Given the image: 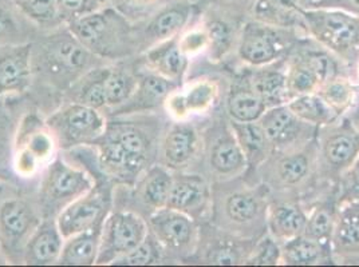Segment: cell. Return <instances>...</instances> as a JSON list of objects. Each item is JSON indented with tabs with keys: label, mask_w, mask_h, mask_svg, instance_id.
Here are the masks:
<instances>
[{
	"label": "cell",
	"mask_w": 359,
	"mask_h": 267,
	"mask_svg": "<svg viewBox=\"0 0 359 267\" xmlns=\"http://www.w3.org/2000/svg\"><path fill=\"white\" fill-rule=\"evenodd\" d=\"M100 166L106 174L133 180L149 164L153 140L140 124L132 122H107L105 133L94 143Z\"/></svg>",
	"instance_id": "cell-1"
},
{
	"label": "cell",
	"mask_w": 359,
	"mask_h": 267,
	"mask_svg": "<svg viewBox=\"0 0 359 267\" xmlns=\"http://www.w3.org/2000/svg\"><path fill=\"white\" fill-rule=\"evenodd\" d=\"M67 30L100 59H118L135 48L133 27L126 16L114 8L95 10L67 23Z\"/></svg>",
	"instance_id": "cell-2"
},
{
	"label": "cell",
	"mask_w": 359,
	"mask_h": 267,
	"mask_svg": "<svg viewBox=\"0 0 359 267\" xmlns=\"http://www.w3.org/2000/svg\"><path fill=\"white\" fill-rule=\"evenodd\" d=\"M303 24L322 45L341 58H359V16L338 8H302Z\"/></svg>",
	"instance_id": "cell-3"
},
{
	"label": "cell",
	"mask_w": 359,
	"mask_h": 267,
	"mask_svg": "<svg viewBox=\"0 0 359 267\" xmlns=\"http://www.w3.org/2000/svg\"><path fill=\"white\" fill-rule=\"evenodd\" d=\"M93 187L94 182L86 171L60 158L54 159L47 166L39 186V210L43 218L58 215L67 205Z\"/></svg>",
	"instance_id": "cell-4"
},
{
	"label": "cell",
	"mask_w": 359,
	"mask_h": 267,
	"mask_svg": "<svg viewBox=\"0 0 359 267\" xmlns=\"http://www.w3.org/2000/svg\"><path fill=\"white\" fill-rule=\"evenodd\" d=\"M46 122L62 150L93 145L105 133L107 126V120L101 111L76 102L62 107Z\"/></svg>",
	"instance_id": "cell-5"
},
{
	"label": "cell",
	"mask_w": 359,
	"mask_h": 267,
	"mask_svg": "<svg viewBox=\"0 0 359 267\" xmlns=\"http://www.w3.org/2000/svg\"><path fill=\"white\" fill-rule=\"evenodd\" d=\"M97 58L81 45L67 30L66 34L51 36L41 50V70L53 82H74L76 76H83Z\"/></svg>",
	"instance_id": "cell-6"
},
{
	"label": "cell",
	"mask_w": 359,
	"mask_h": 267,
	"mask_svg": "<svg viewBox=\"0 0 359 267\" xmlns=\"http://www.w3.org/2000/svg\"><path fill=\"white\" fill-rule=\"evenodd\" d=\"M148 234L149 226L141 215L133 211L111 212L102 223L95 265H113L135 249Z\"/></svg>",
	"instance_id": "cell-7"
},
{
	"label": "cell",
	"mask_w": 359,
	"mask_h": 267,
	"mask_svg": "<svg viewBox=\"0 0 359 267\" xmlns=\"http://www.w3.org/2000/svg\"><path fill=\"white\" fill-rule=\"evenodd\" d=\"M41 210L25 198H10L0 203V243L6 250L22 252L32 233L43 221Z\"/></svg>",
	"instance_id": "cell-8"
},
{
	"label": "cell",
	"mask_w": 359,
	"mask_h": 267,
	"mask_svg": "<svg viewBox=\"0 0 359 267\" xmlns=\"http://www.w3.org/2000/svg\"><path fill=\"white\" fill-rule=\"evenodd\" d=\"M285 38H288V32L283 30L282 26H273L259 20L251 22L244 27L240 39V59L255 67L267 66L285 52Z\"/></svg>",
	"instance_id": "cell-9"
},
{
	"label": "cell",
	"mask_w": 359,
	"mask_h": 267,
	"mask_svg": "<svg viewBox=\"0 0 359 267\" xmlns=\"http://www.w3.org/2000/svg\"><path fill=\"white\" fill-rule=\"evenodd\" d=\"M149 231L166 252L189 254L197 243L195 219L181 211L164 208L156 210L148 219Z\"/></svg>",
	"instance_id": "cell-10"
},
{
	"label": "cell",
	"mask_w": 359,
	"mask_h": 267,
	"mask_svg": "<svg viewBox=\"0 0 359 267\" xmlns=\"http://www.w3.org/2000/svg\"><path fill=\"white\" fill-rule=\"evenodd\" d=\"M259 123L267 135L272 150L294 149L295 143L310 140V134L315 133L316 127L298 118L287 104L269 107Z\"/></svg>",
	"instance_id": "cell-11"
},
{
	"label": "cell",
	"mask_w": 359,
	"mask_h": 267,
	"mask_svg": "<svg viewBox=\"0 0 359 267\" xmlns=\"http://www.w3.org/2000/svg\"><path fill=\"white\" fill-rule=\"evenodd\" d=\"M105 196L93 187L57 215V226L65 239L94 229L105 221Z\"/></svg>",
	"instance_id": "cell-12"
},
{
	"label": "cell",
	"mask_w": 359,
	"mask_h": 267,
	"mask_svg": "<svg viewBox=\"0 0 359 267\" xmlns=\"http://www.w3.org/2000/svg\"><path fill=\"white\" fill-rule=\"evenodd\" d=\"M32 73V45H6L0 51V96L25 92L30 87Z\"/></svg>",
	"instance_id": "cell-13"
},
{
	"label": "cell",
	"mask_w": 359,
	"mask_h": 267,
	"mask_svg": "<svg viewBox=\"0 0 359 267\" xmlns=\"http://www.w3.org/2000/svg\"><path fill=\"white\" fill-rule=\"evenodd\" d=\"M200 149V136L189 123H175L161 142V161L169 170L181 171L195 161Z\"/></svg>",
	"instance_id": "cell-14"
},
{
	"label": "cell",
	"mask_w": 359,
	"mask_h": 267,
	"mask_svg": "<svg viewBox=\"0 0 359 267\" xmlns=\"http://www.w3.org/2000/svg\"><path fill=\"white\" fill-rule=\"evenodd\" d=\"M194 14V4L188 0L170 3L151 16L142 32V43L153 47L179 36Z\"/></svg>",
	"instance_id": "cell-15"
},
{
	"label": "cell",
	"mask_w": 359,
	"mask_h": 267,
	"mask_svg": "<svg viewBox=\"0 0 359 267\" xmlns=\"http://www.w3.org/2000/svg\"><path fill=\"white\" fill-rule=\"evenodd\" d=\"M57 147L55 136L46 120H42L35 113L27 114L20 120L14 150L27 151L42 166L51 161Z\"/></svg>",
	"instance_id": "cell-16"
},
{
	"label": "cell",
	"mask_w": 359,
	"mask_h": 267,
	"mask_svg": "<svg viewBox=\"0 0 359 267\" xmlns=\"http://www.w3.org/2000/svg\"><path fill=\"white\" fill-rule=\"evenodd\" d=\"M359 154V134L348 127H334L323 135L319 155L331 173L346 171Z\"/></svg>",
	"instance_id": "cell-17"
},
{
	"label": "cell",
	"mask_w": 359,
	"mask_h": 267,
	"mask_svg": "<svg viewBox=\"0 0 359 267\" xmlns=\"http://www.w3.org/2000/svg\"><path fill=\"white\" fill-rule=\"evenodd\" d=\"M208 199L210 187L204 179L198 175L177 174L173 175L166 208L181 211L195 219L207 206Z\"/></svg>",
	"instance_id": "cell-18"
},
{
	"label": "cell",
	"mask_w": 359,
	"mask_h": 267,
	"mask_svg": "<svg viewBox=\"0 0 359 267\" xmlns=\"http://www.w3.org/2000/svg\"><path fill=\"white\" fill-rule=\"evenodd\" d=\"M65 243L57 221L43 218V221L32 233L23 250V262L27 265H53L60 261Z\"/></svg>",
	"instance_id": "cell-19"
},
{
	"label": "cell",
	"mask_w": 359,
	"mask_h": 267,
	"mask_svg": "<svg viewBox=\"0 0 359 267\" xmlns=\"http://www.w3.org/2000/svg\"><path fill=\"white\" fill-rule=\"evenodd\" d=\"M177 83L161 75L150 71L138 78V85L129 102L116 110L117 115H129L133 113H145L164 104L166 98L177 89Z\"/></svg>",
	"instance_id": "cell-20"
},
{
	"label": "cell",
	"mask_w": 359,
	"mask_h": 267,
	"mask_svg": "<svg viewBox=\"0 0 359 267\" xmlns=\"http://www.w3.org/2000/svg\"><path fill=\"white\" fill-rule=\"evenodd\" d=\"M267 208L263 195L252 189H238L225 194L223 215L235 229H248L257 222Z\"/></svg>",
	"instance_id": "cell-21"
},
{
	"label": "cell",
	"mask_w": 359,
	"mask_h": 267,
	"mask_svg": "<svg viewBox=\"0 0 359 267\" xmlns=\"http://www.w3.org/2000/svg\"><path fill=\"white\" fill-rule=\"evenodd\" d=\"M208 159L210 170L217 177H236L244 171L247 167V159L231 126L212 140Z\"/></svg>",
	"instance_id": "cell-22"
},
{
	"label": "cell",
	"mask_w": 359,
	"mask_h": 267,
	"mask_svg": "<svg viewBox=\"0 0 359 267\" xmlns=\"http://www.w3.org/2000/svg\"><path fill=\"white\" fill-rule=\"evenodd\" d=\"M150 71L180 85L188 66V57L181 51L179 36L150 47L145 55Z\"/></svg>",
	"instance_id": "cell-23"
},
{
	"label": "cell",
	"mask_w": 359,
	"mask_h": 267,
	"mask_svg": "<svg viewBox=\"0 0 359 267\" xmlns=\"http://www.w3.org/2000/svg\"><path fill=\"white\" fill-rule=\"evenodd\" d=\"M217 94L215 83L203 80L194 83L191 87L176 92V89L166 98V111L176 119H185L191 114L203 113L210 108Z\"/></svg>",
	"instance_id": "cell-24"
},
{
	"label": "cell",
	"mask_w": 359,
	"mask_h": 267,
	"mask_svg": "<svg viewBox=\"0 0 359 267\" xmlns=\"http://www.w3.org/2000/svg\"><path fill=\"white\" fill-rule=\"evenodd\" d=\"M307 214L299 203L278 202L271 205L267 212V226L276 240H287L304 233Z\"/></svg>",
	"instance_id": "cell-25"
},
{
	"label": "cell",
	"mask_w": 359,
	"mask_h": 267,
	"mask_svg": "<svg viewBox=\"0 0 359 267\" xmlns=\"http://www.w3.org/2000/svg\"><path fill=\"white\" fill-rule=\"evenodd\" d=\"M307 142L299 149H291L283 155H280L273 164L272 175L276 183L291 187L300 185L304 179L309 177L313 167V155L314 151Z\"/></svg>",
	"instance_id": "cell-26"
},
{
	"label": "cell",
	"mask_w": 359,
	"mask_h": 267,
	"mask_svg": "<svg viewBox=\"0 0 359 267\" xmlns=\"http://www.w3.org/2000/svg\"><path fill=\"white\" fill-rule=\"evenodd\" d=\"M101 229H102V223L95 226L91 230L65 239L60 261H58L60 265H66V266L95 265L98 252H100Z\"/></svg>",
	"instance_id": "cell-27"
},
{
	"label": "cell",
	"mask_w": 359,
	"mask_h": 267,
	"mask_svg": "<svg viewBox=\"0 0 359 267\" xmlns=\"http://www.w3.org/2000/svg\"><path fill=\"white\" fill-rule=\"evenodd\" d=\"M229 126L245 155L248 167L251 168L257 167L259 164L267 159L269 152L272 151V147L259 120L257 122L231 120Z\"/></svg>",
	"instance_id": "cell-28"
},
{
	"label": "cell",
	"mask_w": 359,
	"mask_h": 267,
	"mask_svg": "<svg viewBox=\"0 0 359 267\" xmlns=\"http://www.w3.org/2000/svg\"><path fill=\"white\" fill-rule=\"evenodd\" d=\"M173 183V174L165 166H153L145 171L138 183L137 193L145 206L153 211L166 208Z\"/></svg>",
	"instance_id": "cell-29"
},
{
	"label": "cell",
	"mask_w": 359,
	"mask_h": 267,
	"mask_svg": "<svg viewBox=\"0 0 359 267\" xmlns=\"http://www.w3.org/2000/svg\"><path fill=\"white\" fill-rule=\"evenodd\" d=\"M266 110L267 106L248 82L233 87L226 98V113L235 122H257Z\"/></svg>",
	"instance_id": "cell-30"
},
{
	"label": "cell",
	"mask_w": 359,
	"mask_h": 267,
	"mask_svg": "<svg viewBox=\"0 0 359 267\" xmlns=\"http://www.w3.org/2000/svg\"><path fill=\"white\" fill-rule=\"evenodd\" d=\"M250 86L269 107L285 104L292 96L287 87V76L278 70L264 68L248 79Z\"/></svg>",
	"instance_id": "cell-31"
},
{
	"label": "cell",
	"mask_w": 359,
	"mask_h": 267,
	"mask_svg": "<svg viewBox=\"0 0 359 267\" xmlns=\"http://www.w3.org/2000/svg\"><path fill=\"white\" fill-rule=\"evenodd\" d=\"M280 249L282 261L285 265L295 266H309L320 264V261H323L326 255L325 245L304 234L287 239L280 246Z\"/></svg>",
	"instance_id": "cell-32"
},
{
	"label": "cell",
	"mask_w": 359,
	"mask_h": 267,
	"mask_svg": "<svg viewBox=\"0 0 359 267\" xmlns=\"http://www.w3.org/2000/svg\"><path fill=\"white\" fill-rule=\"evenodd\" d=\"M285 104L298 118L314 126L331 124L338 117V114L316 92L297 95Z\"/></svg>",
	"instance_id": "cell-33"
},
{
	"label": "cell",
	"mask_w": 359,
	"mask_h": 267,
	"mask_svg": "<svg viewBox=\"0 0 359 267\" xmlns=\"http://www.w3.org/2000/svg\"><path fill=\"white\" fill-rule=\"evenodd\" d=\"M107 67L93 68L76 80L73 87L74 102L89 106L98 111L107 107L106 103L105 78Z\"/></svg>",
	"instance_id": "cell-34"
},
{
	"label": "cell",
	"mask_w": 359,
	"mask_h": 267,
	"mask_svg": "<svg viewBox=\"0 0 359 267\" xmlns=\"http://www.w3.org/2000/svg\"><path fill=\"white\" fill-rule=\"evenodd\" d=\"M138 85L129 70L122 67H107L105 78L106 103L110 108H120L133 96Z\"/></svg>",
	"instance_id": "cell-35"
},
{
	"label": "cell",
	"mask_w": 359,
	"mask_h": 267,
	"mask_svg": "<svg viewBox=\"0 0 359 267\" xmlns=\"http://www.w3.org/2000/svg\"><path fill=\"white\" fill-rule=\"evenodd\" d=\"M331 242L337 252H359V211L351 208V205L344 210L342 214L339 212Z\"/></svg>",
	"instance_id": "cell-36"
},
{
	"label": "cell",
	"mask_w": 359,
	"mask_h": 267,
	"mask_svg": "<svg viewBox=\"0 0 359 267\" xmlns=\"http://www.w3.org/2000/svg\"><path fill=\"white\" fill-rule=\"evenodd\" d=\"M287 87L291 96L314 94L322 86L320 76L315 73L314 68L298 55L290 64L287 73Z\"/></svg>",
	"instance_id": "cell-37"
},
{
	"label": "cell",
	"mask_w": 359,
	"mask_h": 267,
	"mask_svg": "<svg viewBox=\"0 0 359 267\" xmlns=\"http://www.w3.org/2000/svg\"><path fill=\"white\" fill-rule=\"evenodd\" d=\"M337 218L338 217L335 215L334 208L331 205L330 206L327 205L318 206L307 217V223H306V229H304L303 234L327 246L331 242L332 234H334Z\"/></svg>",
	"instance_id": "cell-38"
},
{
	"label": "cell",
	"mask_w": 359,
	"mask_h": 267,
	"mask_svg": "<svg viewBox=\"0 0 359 267\" xmlns=\"http://www.w3.org/2000/svg\"><path fill=\"white\" fill-rule=\"evenodd\" d=\"M164 249L160 242L149 231L147 238L126 255L121 257L113 265L121 266H148L161 261Z\"/></svg>",
	"instance_id": "cell-39"
},
{
	"label": "cell",
	"mask_w": 359,
	"mask_h": 267,
	"mask_svg": "<svg viewBox=\"0 0 359 267\" xmlns=\"http://www.w3.org/2000/svg\"><path fill=\"white\" fill-rule=\"evenodd\" d=\"M316 94L329 104L330 107L339 115L344 111L354 98V89L351 85L341 78H331L327 82H325Z\"/></svg>",
	"instance_id": "cell-40"
},
{
	"label": "cell",
	"mask_w": 359,
	"mask_h": 267,
	"mask_svg": "<svg viewBox=\"0 0 359 267\" xmlns=\"http://www.w3.org/2000/svg\"><path fill=\"white\" fill-rule=\"evenodd\" d=\"M20 14L39 26H50L60 20L57 0H13Z\"/></svg>",
	"instance_id": "cell-41"
},
{
	"label": "cell",
	"mask_w": 359,
	"mask_h": 267,
	"mask_svg": "<svg viewBox=\"0 0 359 267\" xmlns=\"http://www.w3.org/2000/svg\"><path fill=\"white\" fill-rule=\"evenodd\" d=\"M205 259L210 265H224V266L245 264V261H247V258L243 257L239 243L236 240L217 242L215 246H212V249L207 252Z\"/></svg>",
	"instance_id": "cell-42"
},
{
	"label": "cell",
	"mask_w": 359,
	"mask_h": 267,
	"mask_svg": "<svg viewBox=\"0 0 359 267\" xmlns=\"http://www.w3.org/2000/svg\"><path fill=\"white\" fill-rule=\"evenodd\" d=\"M282 261V249L279 242L269 236L264 237L257 245H255L250 257L247 258V265H278Z\"/></svg>",
	"instance_id": "cell-43"
},
{
	"label": "cell",
	"mask_w": 359,
	"mask_h": 267,
	"mask_svg": "<svg viewBox=\"0 0 359 267\" xmlns=\"http://www.w3.org/2000/svg\"><path fill=\"white\" fill-rule=\"evenodd\" d=\"M205 31L208 35V47L215 57L220 58L231 45L232 35L229 26L220 19H212L205 24Z\"/></svg>",
	"instance_id": "cell-44"
},
{
	"label": "cell",
	"mask_w": 359,
	"mask_h": 267,
	"mask_svg": "<svg viewBox=\"0 0 359 267\" xmlns=\"http://www.w3.org/2000/svg\"><path fill=\"white\" fill-rule=\"evenodd\" d=\"M97 0H57L60 20L67 23L100 8Z\"/></svg>",
	"instance_id": "cell-45"
},
{
	"label": "cell",
	"mask_w": 359,
	"mask_h": 267,
	"mask_svg": "<svg viewBox=\"0 0 359 267\" xmlns=\"http://www.w3.org/2000/svg\"><path fill=\"white\" fill-rule=\"evenodd\" d=\"M359 201V154L351 166L346 170L341 185L339 203H351Z\"/></svg>",
	"instance_id": "cell-46"
},
{
	"label": "cell",
	"mask_w": 359,
	"mask_h": 267,
	"mask_svg": "<svg viewBox=\"0 0 359 267\" xmlns=\"http://www.w3.org/2000/svg\"><path fill=\"white\" fill-rule=\"evenodd\" d=\"M19 34L15 16L0 3V45H19Z\"/></svg>",
	"instance_id": "cell-47"
},
{
	"label": "cell",
	"mask_w": 359,
	"mask_h": 267,
	"mask_svg": "<svg viewBox=\"0 0 359 267\" xmlns=\"http://www.w3.org/2000/svg\"><path fill=\"white\" fill-rule=\"evenodd\" d=\"M179 45L181 51L189 57L200 52L201 50L208 47V35L207 31L204 30H191L187 34L179 36Z\"/></svg>",
	"instance_id": "cell-48"
},
{
	"label": "cell",
	"mask_w": 359,
	"mask_h": 267,
	"mask_svg": "<svg viewBox=\"0 0 359 267\" xmlns=\"http://www.w3.org/2000/svg\"><path fill=\"white\" fill-rule=\"evenodd\" d=\"M334 8L344 10L346 13L359 16V0H337Z\"/></svg>",
	"instance_id": "cell-49"
},
{
	"label": "cell",
	"mask_w": 359,
	"mask_h": 267,
	"mask_svg": "<svg viewBox=\"0 0 359 267\" xmlns=\"http://www.w3.org/2000/svg\"><path fill=\"white\" fill-rule=\"evenodd\" d=\"M160 0H120L121 4L126 6L130 10H144L150 6H154Z\"/></svg>",
	"instance_id": "cell-50"
},
{
	"label": "cell",
	"mask_w": 359,
	"mask_h": 267,
	"mask_svg": "<svg viewBox=\"0 0 359 267\" xmlns=\"http://www.w3.org/2000/svg\"><path fill=\"white\" fill-rule=\"evenodd\" d=\"M337 0H302L303 8H334Z\"/></svg>",
	"instance_id": "cell-51"
},
{
	"label": "cell",
	"mask_w": 359,
	"mask_h": 267,
	"mask_svg": "<svg viewBox=\"0 0 359 267\" xmlns=\"http://www.w3.org/2000/svg\"><path fill=\"white\" fill-rule=\"evenodd\" d=\"M97 1H98V3H100V4L102 6V4H105V3H107L109 0H97Z\"/></svg>",
	"instance_id": "cell-52"
}]
</instances>
